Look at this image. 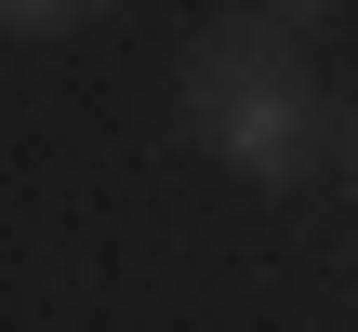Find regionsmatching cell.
<instances>
[{"mask_svg":"<svg viewBox=\"0 0 358 332\" xmlns=\"http://www.w3.org/2000/svg\"><path fill=\"white\" fill-rule=\"evenodd\" d=\"M186 133H199L239 186H306L319 146H332V106H319V80L292 67V40L239 13V27H199V40H186Z\"/></svg>","mask_w":358,"mask_h":332,"instance_id":"6da1fadb","label":"cell"},{"mask_svg":"<svg viewBox=\"0 0 358 332\" xmlns=\"http://www.w3.org/2000/svg\"><path fill=\"white\" fill-rule=\"evenodd\" d=\"M93 13H106V0H0L13 40H66V27H93Z\"/></svg>","mask_w":358,"mask_h":332,"instance_id":"7a4b0ae2","label":"cell"},{"mask_svg":"<svg viewBox=\"0 0 358 332\" xmlns=\"http://www.w3.org/2000/svg\"><path fill=\"white\" fill-rule=\"evenodd\" d=\"M319 13H332V0H279V27H319Z\"/></svg>","mask_w":358,"mask_h":332,"instance_id":"3957f363","label":"cell"},{"mask_svg":"<svg viewBox=\"0 0 358 332\" xmlns=\"http://www.w3.org/2000/svg\"><path fill=\"white\" fill-rule=\"evenodd\" d=\"M345 173H358V120H345Z\"/></svg>","mask_w":358,"mask_h":332,"instance_id":"277c9868","label":"cell"}]
</instances>
